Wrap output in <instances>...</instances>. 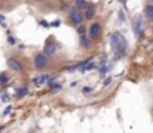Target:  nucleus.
Listing matches in <instances>:
<instances>
[{"mask_svg": "<svg viewBox=\"0 0 153 133\" xmlns=\"http://www.w3.org/2000/svg\"><path fill=\"white\" fill-rule=\"evenodd\" d=\"M110 83H111V77H107V78L104 80V83H103V84H104V86H109Z\"/></svg>", "mask_w": 153, "mask_h": 133, "instance_id": "f3484780", "label": "nucleus"}, {"mask_svg": "<svg viewBox=\"0 0 153 133\" xmlns=\"http://www.w3.org/2000/svg\"><path fill=\"white\" fill-rule=\"evenodd\" d=\"M94 15H95V6L94 5H88L86 9H85V18L86 19H92Z\"/></svg>", "mask_w": 153, "mask_h": 133, "instance_id": "423d86ee", "label": "nucleus"}, {"mask_svg": "<svg viewBox=\"0 0 153 133\" xmlns=\"http://www.w3.org/2000/svg\"><path fill=\"white\" fill-rule=\"evenodd\" d=\"M110 46L115 50V59H119L126 50V40L121 33H113L110 36Z\"/></svg>", "mask_w": 153, "mask_h": 133, "instance_id": "f257e3e1", "label": "nucleus"}, {"mask_svg": "<svg viewBox=\"0 0 153 133\" xmlns=\"http://www.w3.org/2000/svg\"><path fill=\"white\" fill-rule=\"evenodd\" d=\"M144 15H146V19H147V21L153 22V5H146Z\"/></svg>", "mask_w": 153, "mask_h": 133, "instance_id": "0eeeda50", "label": "nucleus"}, {"mask_svg": "<svg viewBox=\"0 0 153 133\" xmlns=\"http://www.w3.org/2000/svg\"><path fill=\"white\" fill-rule=\"evenodd\" d=\"M79 43H80L82 48H91V38H88L85 34L80 36V38H79Z\"/></svg>", "mask_w": 153, "mask_h": 133, "instance_id": "1a4fd4ad", "label": "nucleus"}, {"mask_svg": "<svg viewBox=\"0 0 153 133\" xmlns=\"http://www.w3.org/2000/svg\"><path fill=\"white\" fill-rule=\"evenodd\" d=\"M46 65H48V55H46V53H37L34 56V68L42 70Z\"/></svg>", "mask_w": 153, "mask_h": 133, "instance_id": "f03ea898", "label": "nucleus"}, {"mask_svg": "<svg viewBox=\"0 0 153 133\" xmlns=\"http://www.w3.org/2000/svg\"><path fill=\"white\" fill-rule=\"evenodd\" d=\"M48 78H49V76H40V77H36V78H34V84H36V86H40V84H43Z\"/></svg>", "mask_w": 153, "mask_h": 133, "instance_id": "9d476101", "label": "nucleus"}, {"mask_svg": "<svg viewBox=\"0 0 153 133\" xmlns=\"http://www.w3.org/2000/svg\"><path fill=\"white\" fill-rule=\"evenodd\" d=\"M117 16H119V22H125V13H123V10H119V13H117Z\"/></svg>", "mask_w": 153, "mask_h": 133, "instance_id": "2eb2a0df", "label": "nucleus"}, {"mask_svg": "<svg viewBox=\"0 0 153 133\" xmlns=\"http://www.w3.org/2000/svg\"><path fill=\"white\" fill-rule=\"evenodd\" d=\"M86 2L85 0H76V9H79V10H82V9H86Z\"/></svg>", "mask_w": 153, "mask_h": 133, "instance_id": "f8f14e48", "label": "nucleus"}, {"mask_svg": "<svg viewBox=\"0 0 153 133\" xmlns=\"http://www.w3.org/2000/svg\"><path fill=\"white\" fill-rule=\"evenodd\" d=\"M55 50H57V46L54 44V43H48L45 46V49H43V53H46V55H52V53H55Z\"/></svg>", "mask_w": 153, "mask_h": 133, "instance_id": "6e6552de", "label": "nucleus"}, {"mask_svg": "<svg viewBox=\"0 0 153 133\" xmlns=\"http://www.w3.org/2000/svg\"><path fill=\"white\" fill-rule=\"evenodd\" d=\"M91 90H92V87H89V86H85V87H83V93H91Z\"/></svg>", "mask_w": 153, "mask_h": 133, "instance_id": "dca6fc26", "label": "nucleus"}, {"mask_svg": "<svg viewBox=\"0 0 153 133\" xmlns=\"http://www.w3.org/2000/svg\"><path fill=\"white\" fill-rule=\"evenodd\" d=\"M9 81V77L6 74H0V84H8Z\"/></svg>", "mask_w": 153, "mask_h": 133, "instance_id": "ddd939ff", "label": "nucleus"}, {"mask_svg": "<svg viewBox=\"0 0 153 133\" xmlns=\"http://www.w3.org/2000/svg\"><path fill=\"white\" fill-rule=\"evenodd\" d=\"M3 21H5V16L0 15V24H2V25H5V22H3Z\"/></svg>", "mask_w": 153, "mask_h": 133, "instance_id": "aec40b11", "label": "nucleus"}, {"mask_svg": "<svg viewBox=\"0 0 153 133\" xmlns=\"http://www.w3.org/2000/svg\"><path fill=\"white\" fill-rule=\"evenodd\" d=\"M121 2H122V3H125V2H126V0H121Z\"/></svg>", "mask_w": 153, "mask_h": 133, "instance_id": "4be33fe9", "label": "nucleus"}, {"mask_svg": "<svg viewBox=\"0 0 153 133\" xmlns=\"http://www.w3.org/2000/svg\"><path fill=\"white\" fill-rule=\"evenodd\" d=\"M8 40H9V43H11V44H15V43H16V40H15L14 37H9Z\"/></svg>", "mask_w": 153, "mask_h": 133, "instance_id": "a211bd4d", "label": "nucleus"}, {"mask_svg": "<svg viewBox=\"0 0 153 133\" xmlns=\"http://www.w3.org/2000/svg\"><path fill=\"white\" fill-rule=\"evenodd\" d=\"M25 95H28V87H19L18 92H16V96L18 98H22Z\"/></svg>", "mask_w": 153, "mask_h": 133, "instance_id": "9b49d317", "label": "nucleus"}, {"mask_svg": "<svg viewBox=\"0 0 153 133\" xmlns=\"http://www.w3.org/2000/svg\"><path fill=\"white\" fill-rule=\"evenodd\" d=\"M77 33H79L80 36H83L85 33H86V28H85V27H83L82 24H80V25H77Z\"/></svg>", "mask_w": 153, "mask_h": 133, "instance_id": "4468645a", "label": "nucleus"}, {"mask_svg": "<svg viewBox=\"0 0 153 133\" xmlns=\"http://www.w3.org/2000/svg\"><path fill=\"white\" fill-rule=\"evenodd\" d=\"M8 68L12 70V71L19 72V71L24 70V65H22V62L19 61V59H16V58H9L8 59Z\"/></svg>", "mask_w": 153, "mask_h": 133, "instance_id": "7ed1b4c3", "label": "nucleus"}, {"mask_svg": "<svg viewBox=\"0 0 153 133\" xmlns=\"http://www.w3.org/2000/svg\"><path fill=\"white\" fill-rule=\"evenodd\" d=\"M70 21H71V24H75V25H80L83 22V15L80 13V10H79V9H73L70 12Z\"/></svg>", "mask_w": 153, "mask_h": 133, "instance_id": "20e7f679", "label": "nucleus"}, {"mask_svg": "<svg viewBox=\"0 0 153 133\" xmlns=\"http://www.w3.org/2000/svg\"><path fill=\"white\" fill-rule=\"evenodd\" d=\"M52 25H54V27H58V25H59V19H57L55 22H52Z\"/></svg>", "mask_w": 153, "mask_h": 133, "instance_id": "412c9836", "label": "nucleus"}, {"mask_svg": "<svg viewBox=\"0 0 153 133\" xmlns=\"http://www.w3.org/2000/svg\"><path fill=\"white\" fill-rule=\"evenodd\" d=\"M67 8H69V6L65 3H61V10H67Z\"/></svg>", "mask_w": 153, "mask_h": 133, "instance_id": "6ab92c4d", "label": "nucleus"}, {"mask_svg": "<svg viewBox=\"0 0 153 133\" xmlns=\"http://www.w3.org/2000/svg\"><path fill=\"white\" fill-rule=\"evenodd\" d=\"M100 36H101V25L100 24H92L91 25V28H89V37L91 38H94V40H97Z\"/></svg>", "mask_w": 153, "mask_h": 133, "instance_id": "39448f33", "label": "nucleus"}]
</instances>
